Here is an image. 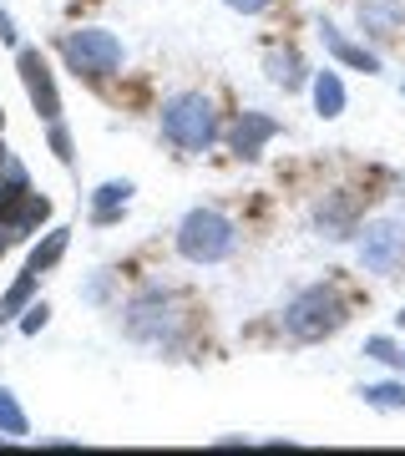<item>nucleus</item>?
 I'll return each instance as SVG.
<instances>
[{
    "label": "nucleus",
    "instance_id": "12",
    "mask_svg": "<svg viewBox=\"0 0 405 456\" xmlns=\"http://www.w3.org/2000/svg\"><path fill=\"white\" fill-rule=\"evenodd\" d=\"M36 279H41V274H31V269H26V274H20L16 284H11V294H5V299H0V325H11V320H16L20 310H26V299H31Z\"/></svg>",
    "mask_w": 405,
    "mask_h": 456
},
{
    "label": "nucleus",
    "instance_id": "14",
    "mask_svg": "<svg viewBox=\"0 0 405 456\" xmlns=\"http://www.w3.org/2000/svg\"><path fill=\"white\" fill-rule=\"evenodd\" d=\"M0 431H5V436H26V411L16 406L11 391H0Z\"/></svg>",
    "mask_w": 405,
    "mask_h": 456
},
{
    "label": "nucleus",
    "instance_id": "6",
    "mask_svg": "<svg viewBox=\"0 0 405 456\" xmlns=\"http://www.w3.org/2000/svg\"><path fill=\"white\" fill-rule=\"evenodd\" d=\"M360 259L370 274H395L405 259V228L401 224H375L365 228V244H360Z\"/></svg>",
    "mask_w": 405,
    "mask_h": 456
},
{
    "label": "nucleus",
    "instance_id": "19",
    "mask_svg": "<svg viewBox=\"0 0 405 456\" xmlns=\"http://www.w3.org/2000/svg\"><path fill=\"white\" fill-rule=\"evenodd\" d=\"M41 325H46V305H36V310L26 314V335H36Z\"/></svg>",
    "mask_w": 405,
    "mask_h": 456
},
{
    "label": "nucleus",
    "instance_id": "16",
    "mask_svg": "<svg viewBox=\"0 0 405 456\" xmlns=\"http://www.w3.org/2000/svg\"><path fill=\"white\" fill-rule=\"evenodd\" d=\"M269 77H274L279 86H299V56H289V51H284V56H269Z\"/></svg>",
    "mask_w": 405,
    "mask_h": 456
},
{
    "label": "nucleus",
    "instance_id": "10",
    "mask_svg": "<svg viewBox=\"0 0 405 456\" xmlns=\"http://www.w3.org/2000/svg\"><path fill=\"white\" fill-rule=\"evenodd\" d=\"M314 107H320L324 117H340L344 112V86L335 71H320V82H314Z\"/></svg>",
    "mask_w": 405,
    "mask_h": 456
},
{
    "label": "nucleus",
    "instance_id": "8",
    "mask_svg": "<svg viewBox=\"0 0 405 456\" xmlns=\"http://www.w3.org/2000/svg\"><path fill=\"white\" fill-rule=\"evenodd\" d=\"M274 132H279L274 117H263V112H243V117H239V127H233V152H239V158H259V147L269 142Z\"/></svg>",
    "mask_w": 405,
    "mask_h": 456
},
{
    "label": "nucleus",
    "instance_id": "22",
    "mask_svg": "<svg viewBox=\"0 0 405 456\" xmlns=\"http://www.w3.org/2000/svg\"><path fill=\"white\" fill-rule=\"evenodd\" d=\"M0 254H5V239H0Z\"/></svg>",
    "mask_w": 405,
    "mask_h": 456
},
{
    "label": "nucleus",
    "instance_id": "11",
    "mask_svg": "<svg viewBox=\"0 0 405 456\" xmlns=\"http://www.w3.org/2000/svg\"><path fill=\"white\" fill-rule=\"evenodd\" d=\"M324 46L335 51V56H340V61H350V66H360V71H375V56L365 46H350V41H344L340 31H335V26H324Z\"/></svg>",
    "mask_w": 405,
    "mask_h": 456
},
{
    "label": "nucleus",
    "instance_id": "1",
    "mask_svg": "<svg viewBox=\"0 0 405 456\" xmlns=\"http://www.w3.org/2000/svg\"><path fill=\"white\" fill-rule=\"evenodd\" d=\"M162 137L182 152H203V147L218 137V117H213L208 97H198V92H182L162 107Z\"/></svg>",
    "mask_w": 405,
    "mask_h": 456
},
{
    "label": "nucleus",
    "instance_id": "20",
    "mask_svg": "<svg viewBox=\"0 0 405 456\" xmlns=\"http://www.w3.org/2000/svg\"><path fill=\"white\" fill-rule=\"evenodd\" d=\"M228 5H233V11H243V16H254V11H263V5H269V0H228Z\"/></svg>",
    "mask_w": 405,
    "mask_h": 456
},
{
    "label": "nucleus",
    "instance_id": "21",
    "mask_svg": "<svg viewBox=\"0 0 405 456\" xmlns=\"http://www.w3.org/2000/svg\"><path fill=\"white\" fill-rule=\"evenodd\" d=\"M0 41H16V26H11V16L0 11Z\"/></svg>",
    "mask_w": 405,
    "mask_h": 456
},
{
    "label": "nucleus",
    "instance_id": "23",
    "mask_svg": "<svg viewBox=\"0 0 405 456\" xmlns=\"http://www.w3.org/2000/svg\"><path fill=\"white\" fill-rule=\"evenodd\" d=\"M0 158H5V147H0Z\"/></svg>",
    "mask_w": 405,
    "mask_h": 456
},
{
    "label": "nucleus",
    "instance_id": "15",
    "mask_svg": "<svg viewBox=\"0 0 405 456\" xmlns=\"http://www.w3.org/2000/svg\"><path fill=\"white\" fill-rule=\"evenodd\" d=\"M365 401L380 411H405V386H365Z\"/></svg>",
    "mask_w": 405,
    "mask_h": 456
},
{
    "label": "nucleus",
    "instance_id": "5",
    "mask_svg": "<svg viewBox=\"0 0 405 456\" xmlns=\"http://www.w3.org/2000/svg\"><path fill=\"white\" fill-rule=\"evenodd\" d=\"M46 213H51V203L26 188L20 167H11V188H0V228L5 233H31V228L46 224Z\"/></svg>",
    "mask_w": 405,
    "mask_h": 456
},
{
    "label": "nucleus",
    "instance_id": "2",
    "mask_svg": "<svg viewBox=\"0 0 405 456\" xmlns=\"http://www.w3.org/2000/svg\"><path fill=\"white\" fill-rule=\"evenodd\" d=\"M233 244H239L233 224H228L223 213H213V208H193L178 224V248H182V259H193V264L228 259V254H233Z\"/></svg>",
    "mask_w": 405,
    "mask_h": 456
},
{
    "label": "nucleus",
    "instance_id": "18",
    "mask_svg": "<svg viewBox=\"0 0 405 456\" xmlns=\"http://www.w3.org/2000/svg\"><path fill=\"white\" fill-rule=\"evenodd\" d=\"M51 147H56V158H61V163H71V137H66V127L51 132Z\"/></svg>",
    "mask_w": 405,
    "mask_h": 456
},
{
    "label": "nucleus",
    "instance_id": "9",
    "mask_svg": "<svg viewBox=\"0 0 405 456\" xmlns=\"http://www.w3.org/2000/svg\"><path fill=\"white\" fill-rule=\"evenodd\" d=\"M66 244H71V228H51L46 244H41V248L31 254V264H26V269H31V274H46L51 264H56V259L66 254Z\"/></svg>",
    "mask_w": 405,
    "mask_h": 456
},
{
    "label": "nucleus",
    "instance_id": "13",
    "mask_svg": "<svg viewBox=\"0 0 405 456\" xmlns=\"http://www.w3.org/2000/svg\"><path fill=\"white\" fill-rule=\"evenodd\" d=\"M132 183H101L97 188V224H112L117 218V203H127Z\"/></svg>",
    "mask_w": 405,
    "mask_h": 456
},
{
    "label": "nucleus",
    "instance_id": "4",
    "mask_svg": "<svg viewBox=\"0 0 405 456\" xmlns=\"http://www.w3.org/2000/svg\"><path fill=\"white\" fill-rule=\"evenodd\" d=\"M66 61H71V71L77 77H107V71H117V61H122V41H117L112 31H71L61 41Z\"/></svg>",
    "mask_w": 405,
    "mask_h": 456
},
{
    "label": "nucleus",
    "instance_id": "3",
    "mask_svg": "<svg viewBox=\"0 0 405 456\" xmlns=\"http://www.w3.org/2000/svg\"><path fill=\"white\" fill-rule=\"evenodd\" d=\"M284 325H289L294 340H324V335H335L344 325V305L335 299V289H304L299 299L289 305L284 314Z\"/></svg>",
    "mask_w": 405,
    "mask_h": 456
},
{
    "label": "nucleus",
    "instance_id": "17",
    "mask_svg": "<svg viewBox=\"0 0 405 456\" xmlns=\"http://www.w3.org/2000/svg\"><path fill=\"white\" fill-rule=\"evenodd\" d=\"M365 350H370L375 360H390V365H405V355H401V350H395V345H390V340H370V345H365Z\"/></svg>",
    "mask_w": 405,
    "mask_h": 456
},
{
    "label": "nucleus",
    "instance_id": "7",
    "mask_svg": "<svg viewBox=\"0 0 405 456\" xmlns=\"http://www.w3.org/2000/svg\"><path fill=\"white\" fill-rule=\"evenodd\" d=\"M20 82H26V92H31L36 112L46 117V122H56L61 117V97H56V82H51V66L41 51H20Z\"/></svg>",
    "mask_w": 405,
    "mask_h": 456
}]
</instances>
